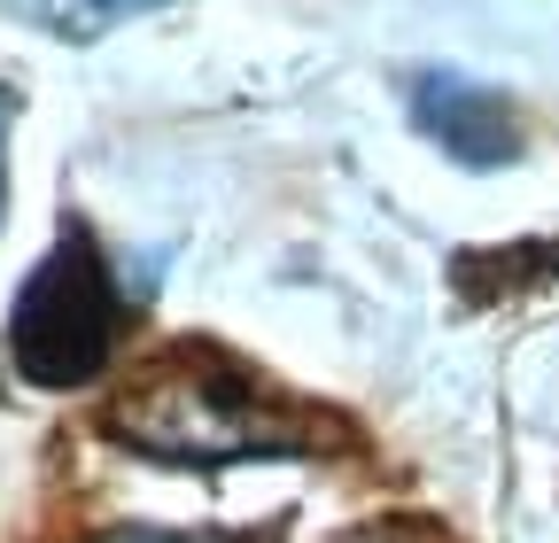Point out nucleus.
<instances>
[{"label":"nucleus","mask_w":559,"mask_h":543,"mask_svg":"<svg viewBox=\"0 0 559 543\" xmlns=\"http://www.w3.org/2000/svg\"><path fill=\"white\" fill-rule=\"evenodd\" d=\"M109 435L156 466H234V458H311L319 450V427L296 420L288 403L264 396L226 358L156 365L109 412Z\"/></svg>","instance_id":"1"},{"label":"nucleus","mask_w":559,"mask_h":543,"mask_svg":"<svg viewBox=\"0 0 559 543\" xmlns=\"http://www.w3.org/2000/svg\"><path fill=\"white\" fill-rule=\"evenodd\" d=\"M117 326H124V295L109 280L94 233L70 226L16 295V318H9L16 373L32 388H86L117 350Z\"/></svg>","instance_id":"2"},{"label":"nucleus","mask_w":559,"mask_h":543,"mask_svg":"<svg viewBox=\"0 0 559 543\" xmlns=\"http://www.w3.org/2000/svg\"><path fill=\"white\" fill-rule=\"evenodd\" d=\"M412 124L428 132V141L474 171H498L521 156V117L498 86H474L459 71H419L412 79Z\"/></svg>","instance_id":"3"},{"label":"nucleus","mask_w":559,"mask_h":543,"mask_svg":"<svg viewBox=\"0 0 559 543\" xmlns=\"http://www.w3.org/2000/svg\"><path fill=\"white\" fill-rule=\"evenodd\" d=\"M0 9L39 24V32H55V39H102V32L132 24V16L164 9V0H0Z\"/></svg>","instance_id":"4"},{"label":"nucleus","mask_w":559,"mask_h":543,"mask_svg":"<svg viewBox=\"0 0 559 543\" xmlns=\"http://www.w3.org/2000/svg\"><path fill=\"white\" fill-rule=\"evenodd\" d=\"M94 543H226V535H171V528H109Z\"/></svg>","instance_id":"5"},{"label":"nucleus","mask_w":559,"mask_h":543,"mask_svg":"<svg viewBox=\"0 0 559 543\" xmlns=\"http://www.w3.org/2000/svg\"><path fill=\"white\" fill-rule=\"evenodd\" d=\"M9 117H16V94L0 86V186H9Z\"/></svg>","instance_id":"6"}]
</instances>
